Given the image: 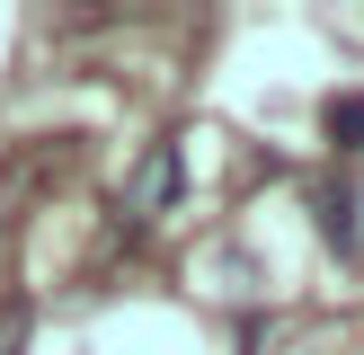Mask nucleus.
<instances>
[{"label":"nucleus","mask_w":364,"mask_h":355,"mask_svg":"<svg viewBox=\"0 0 364 355\" xmlns=\"http://www.w3.org/2000/svg\"><path fill=\"white\" fill-rule=\"evenodd\" d=\"M320 133H329L338 151H364V89H338V98L320 106Z\"/></svg>","instance_id":"obj_3"},{"label":"nucleus","mask_w":364,"mask_h":355,"mask_svg":"<svg viewBox=\"0 0 364 355\" xmlns=\"http://www.w3.org/2000/svg\"><path fill=\"white\" fill-rule=\"evenodd\" d=\"M311 213H320V240H329L338 258L364 248V231H355V187H347V178H320V187H311Z\"/></svg>","instance_id":"obj_2"},{"label":"nucleus","mask_w":364,"mask_h":355,"mask_svg":"<svg viewBox=\"0 0 364 355\" xmlns=\"http://www.w3.org/2000/svg\"><path fill=\"white\" fill-rule=\"evenodd\" d=\"M178 178H187L178 142H151V151H142V169H134V187H124V213H134V222L169 213V204H178Z\"/></svg>","instance_id":"obj_1"}]
</instances>
